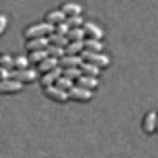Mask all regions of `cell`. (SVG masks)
Returning a JSON list of instances; mask_svg holds the SVG:
<instances>
[{
	"label": "cell",
	"instance_id": "cb8c5ba5",
	"mask_svg": "<svg viewBox=\"0 0 158 158\" xmlns=\"http://www.w3.org/2000/svg\"><path fill=\"white\" fill-rule=\"evenodd\" d=\"M30 59L27 56H16L15 57V68L16 70H29Z\"/></svg>",
	"mask_w": 158,
	"mask_h": 158
},
{
	"label": "cell",
	"instance_id": "7c38bea8",
	"mask_svg": "<svg viewBox=\"0 0 158 158\" xmlns=\"http://www.w3.org/2000/svg\"><path fill=\"white\" fill-rule=\"evenodd\" d=\"M82 62L84 60L81 56H65L63 59H60V67L62 68H79Z\"/></svg>",
	"mask_w": 158,
	"mask_h": 158
},
{
	"label": "cell",
	"instance_id": "f546056e",
	"mask_svg": "<svg viewBox=\"0 0 158 158\" xmlns=\"http://www.w3.org/2000/svg\"><path fill=\"white\" fill-rule=\"evenodd\" d=\"M5 29H6V16L2 15L0 16V33H5Z\"/></svg>",
	"mask_w": 158,
	"mask_h": 158
},
{
	"label": "cell",
	"instance_id": "2e32d148",
	"mask_svg": "<svg viewBox=\"0 0 158 158\" xmlns=\"http://www.w3.org/2000/svg\"><path fill=\"white\" fill-rule=\"evenodd\" d=\"M79 70L82 71V74H85V76H94V77H98L100 73H101V68H98L97 65L89 63V62H82L81 67H79Z\"/></svg>",
	"mask_w": 158,
	"mask_h": 158
},
{
	"label": "cell",
	"instance_id": "603a6c76",
	"mask_svg": "<svg viewBox=\"0 0 158 158\" xmlns=\"http://www.w3.org/2000/svg\"><path fill=\"white\" fill-rule=\"evenodd\" d=\"M56 85L60 87V89H63L65 92H70V90L74 87V82H73V79H70V77H67V76H60V77L57 79Z\"/></svg>",
	"mask_w": 158,
	"mask_h": 158
},
{
	"label": "cell",
	"instance_id": "44dd1931",
	"mask_svg": "<svg viewBox=\"0 0 158 158\" xmlns=\"http://www.w3.org/2000/svg\"><path fill=\"white\" fill-rule=\"evenodd\" d=\"M85 49L94 51V52H101L103 51V43L101 40H95V38H85Z\"/></svg>",
	"mask_w": 158,
	"mask_h": 158
},
{
	"label": "cell",
	"instance_id": "ba28073f",
	"mask_svg": "<svg viewBox=\"0 0 158 158\" xmlns=\"http://www.w3.org/2000/svg\"><path fill=\"white\" fill-rule=\"evenodd\" d=\"M49 46H51L49 36H41V38L27 40V43H25V48H27L30 52H32V51H41V49H48Z\"/></svg>",
	"mask_w": 158,
	"mask_h": 158
},
{
	"label": "cell",
	"instance_id": "e0dca14e",
	"mask_svg": "<svg viewBox=\"0 0 158 158\" xmlns=\"http://www.w3.org/2000/svg\"><path fill=\"white\" fill-rule=\"evenodd\" d=\"M67 16H81V11H82V6L79 3H73V2H68V3H63L62 8H60Z\"/></svg>",
	"mask_w": 158,
	"mask_h": 158
},
{
	"label": "cell",
	"instance_id": "7a4b0ae2",
	"mask_svg": "<svg viewBox=\"0 0 158 158\" xmlns=\"http://www.w3.org/2000/svg\"><path fill=\"white\" fill-rule=\"evenodd\" d=\"M81 57L84 62H89V63H94L97 65L98 68H106L109 67V57L103 52H94V51H89V49H84L81 52Z\"/></svg>",
	"mask_w": 158,
	"mask_h": 158
},
{
	"label": "cell",
	"instance_id": "5b68a950",
	"mask_svg": "<svg viewBox=\"0 0 158 158\" xmlns=\"http://www.w3.org/2000/svg\"><path fill=\"white\" fill-rule=\"evenodd\" d=\"M63 76V68L62 67H57L54 70H51L48 73H44L41 77H40V84H41L43 87H49V85H56L57 79Z\"/></svg>",
	"mask_w": 158,
	"mask_h": 158
},
{
	"label": "cell",
	"instance_id": "4dcf8cb0",
	"mask_svg": "<svg viewBox=\"0 0 158 158\" xmlns=\"http://www.w3.org/2000/svg\"><path fill=\"white\" fill-rule=\"evenodd\" d=\"M156 131H158V112H156Z\"/></svg>",
	"mask_w": 158,
	"mask_h": 158
},
{
	"label": "cell",
	"instance_id": "9a60e30c",
	"mask_svg": "<svg viewBox=\"0 0 158 158\" xmlns=\"http://www.w3.org/2000/svg\"><path fill=\"white\" fill-rule=\"evenodd\" d=\"M84 41H70V44L65 48L67 56H81V52L85 49V43Z\"/></svg>",
	"mask_w": 158,
	"mask_h": 158
},
{
	"label": "cell",
	"instance_id": "6da1fadb",
	"mask_svg": "<svg viewBox=\"0 0 158 158\" xmlns=\"http://www.w3.org/2000/svg\"><path fill=\"white\" fill-rule=\"evenodd\" d=\"M56 30V25H52L49 22H38L33 25H29L27 29H24V38L25 40H33V38H41L46 35L54 33Z\"/></svg>",
	"mask_w": 158,
	"mask_h": 158
},
{
	"label": "cell",
	"instance_id": "30bf717a",
	"mask_svg": "<svg viewBox=\"0 0 158 158\" xmlns=\"http://www.w3.org/2000/svg\"><path fill=\"white\" fill-rule=\"evenodd\" d=\"M46 22L52 24V25H57V24H62V22H67L68 16L65 15L62 10H54V11H49L46 13Z\"/></svg>",
	"mask_w": 158,
	"mask_h": 158
},
{
	"label": "cell",
	"instance_id": "ac0fdd59",
	"mask_svg": "<svg viewBox=\"0 0 158 158\" xmlns=\"http://www.w3.org/2000/svg\"><path fill=\"white\" fill-rule=\"evenodd\" d=\"M49 41L54 46H60V48H67L70 44V40L67 35H60V33H51L49 35Z\"/></svg>",
	"mask_w": 158,
	"mask_h": 158
},
{
	"label": "cell",
	"instance_id": "484cf974",
	"mask_svg": "<svg viewBox=\"0 0 158 158\" xmlns=\"http://www.w3.org/2000/svg\"><path fill=\"white\" fill-rule=\"evenodd\" d=\"M63 76L73 79V81H77V79L82 76V71L79 68H63Z\"/></svg>",
	"mask_w": 158,
	"mask_h": 158
},
{
	"label": "cell",
	"instance_id": "4316f807",
	"mask_svg": "<svg viewBox=\"0 0 158 158\" xmlns=\"http://www.w3.org/2000/svg\"><path fill=\"white\" fill-rule=\"evenodd\" d=\"M0 62H2V67L3 68H15V59H13L10 54H3L2 59H0Z\"/></svg>",
	"mask_w": 158,
	"mask_h": 158
},
{
	"label": "cell",
	"instance_id": "52a82bcc",
	"mask_svg": "<svg viewBox=\"0 0 158 158\" xmlns=\"http://www.w3.org/2000/svg\"><path fill=\"white\" fill-rule=\"evenodd\" d=\"M142 130L146 135H152L156 131V112L149 111L146 115H144V120H142Z\"/></svg>",
	"mask_w": 158,
	"mask_h": 158
},
{
	"label": "cell",
	"instance_id": "7402d4cb",
	"mask_svg": "<svg viewBox=\"0 0 158 158\" xmlns=\"http://www.w3.org/2000/svg\"><path fill=\"white\" fill-rule=\"evenodd\" d=\"M48 54L49 57H54V59H63L65 56H67V52H65V48H60V46H54V44H51L48 49Z\"/></svg>",
	"mask_w": 158,
	"mask_h": 158
},
{
	"label": "cell",
	"instance_id": "277c9868",
	"mask_svg": "<svg viewBox=\"0 0 158 158\" xmlns=\"http://www.w3.org/2000/svg\"><path fill=\"white\" fill-rule=\"evenodd\" d=\"M43 92L44 95L51 100H54L57 103H65L68 101L70 97H68V92H65L63 89L57 87V85H49V87H43Z\"/></svg>",
	"mask_w": 158,
	"mask_h": 158
},
{
	"label": "cell",
	"instance_id": "5bb4252c",
	"mask_svg": "<svg viewBox=\"0 0 158 158\" xmlns=\"http://www.w3.org/2000/svg\"><path fill=\"white\" fill-rule=\"evenodd\" d=\"M60 65V60L59 59H54V57H48L46 60H43L41 63H38V71L40 73H48V71H51V70H54V68H57Z\"/></svg>",
	"mask_w": 158,
	"mask_h": 158
},
{
	"label": "cell",
	"instance_id": "d6986e66",
	"mask_svg": "<svg viewBox=\"0 0 158 158\" xmlns=\"http://www.w3.org/2000/svg\"><path fill=\"white\" fill-rule=\"evenodd\" d=\"M67 36H68L70 41H84L87 33H85V30L82 27H77V29H71Z\"/></svg>",
	"mask_w": 158,
	"mask_h": 158
},
{
	"label": "cell",
	"instance_id": "ffe728a7",
	"mask_svg": "<svg viewBox=\"0 0 158 158\" xmlns=\"http://www.w3.org/2000/svg\"><path fill=\"white\" fill-rule=\"evenodd\" d=\"M49 57V54H48V51L46 49H41V51H32L30 54H29V59H30V62H33V63H41L43 60H46Z\"/></svg>",
	"mask_w": 158,
	"mask_h": 158
},
{
	"label": "cell",
	"instance_id": "3957f363",
	"mask_svg": "<svg viewBox=\"0 0 158 158\" xmlns=\"http://www.w3.org/2000/svg\"><path fill=\"white\" fill-rule=\"evenodd\" d=\"M68 97L70 100L73 101H79V103H87L94 98V94H92V90L89 89H84L81 85H74L70 92H68Z\"/></svg>",
	"mask_w": 158,
	"mask_h": 158
},
{
	"label": "cell",
	"instance_id": "83f0119b",
	"mask_svg": "<svg viewBox=\"0 0 158 158\" xmlns=\"http://www.w3.org/2000/svg\"><path fill=\"white\" fill-rule=\"evenodd\" d=\"M71 29H70V25L67 24V22H62V24H57L56 25V30H54V33H60V35H68V32H70Z\"/></svg>",
	"mask_w": 158,
	"mask_h": 158
},
{
	"label": "cell",
	"instance_id": "f1b7e54d",
	"mask_svg": "<svg viewBox=\"0 0 158 158\" xmlns=\"http://www.w3.org/2000/svg\"><path fill=\"white\" fill-rule=\"evenodd\" d=\"M11 74H13L11 70L2 67V70H0V76H2V81H8V79H11Z\"/></svg>",
	"mask_w": 158,
	"mask_h": 158
},
{
	"label": "cell",
	"instance_id": "8fae6325",
	"mask_svg": "<svg viewBox=\"0 0 158 158\" xmlns=\"http://www.w3.org/2000/svg\"><path fill=\"white\" fill-rule=\"evenodd\" d=\"M87 33V38H95V40H101L104 36V32L101 27H98V25L95 22H85L84 27H82Z\"/></svg>",
	"mask_w": 158,
	"mask_h": 158
},
{
	"label": "cell",
	"instance_id": "9c48e42d",
	"mask_svg": "<svg viewBox=\"0 0 158 158\" xmlns=\"http://www.w3.org/2000/svg\"><path fill=\"white\" fill-rule=\"evenodd\" d=\"M22 90V82L16 81V79H8V81L0 82V92L2 94H18Z\"/></svg>",
	"mask_w": 158,
	"mask_h": 158
},
{
	"label": "cell",
	"instance_id": "8992f818",
	"mask_svg": "<svg viewBox=\"0 0 158 158\" xmlns=\"http://www.w3.org/2000/svg\"><path fill=\"white\" fill-rule=\"evenodd\" d=\"M36 71L35 70H16V71H13L11 74V79H16V81L19 82H33L35 79H36Z\"/></svg>",
	"mask_w": 158,
	"mask_h": 158
},
{
	"label": "cell",
	"instance_id": "d4e9b609",
	"mask_svg": "<svg viewBox=\"0 0 158 158\" xmlns=\"http://www.w3.org/2000/svg\"><path fill=\"white\" fill-rule=\"evenodd\" d=\"M67 24L70 25V29H77V27H84L85 21L81 16H68Z\"/></svg>",
	"mask_w": 158,
	"mask_h": 158
},
{
	"label": "cell",
	"instance_id": "4fadbf2b",
	"mask_svg": "<svg viewBox=\"0 0 158 158\" xmlns=\"http://www.w3.org/2000/svg\"><path fill=\"white\" fill-rule=\"evenodd\" d=\"M76 85H81V87L89 89V90H95V89L98 87V79L94 77V76H85V74H82V76L76 81Z\"/></svg>",
	"mask_w": 158,
	"mask_h": 158
}]
</instances>
